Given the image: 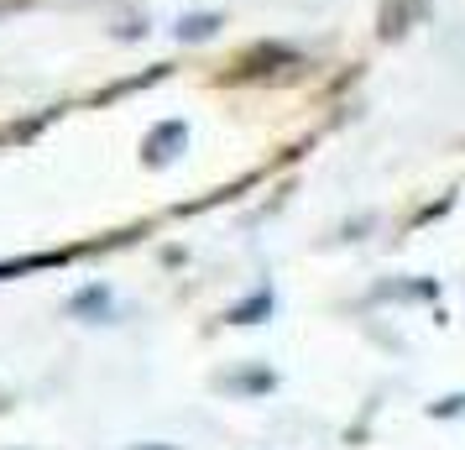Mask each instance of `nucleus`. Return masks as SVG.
Here are the masks:
<instances>
[{
  "label": "nucleus",
  "mask_w": 465,
  "mask_h": 450,
  "mask_svg": "<svg viewBox=\"0 0 465 450\" xmlns=\"http://www.w3.org/2000/svg\"><path fill=\"white\" fill-rule=\"evenodd\" d=\"M183 142H189V126H183V121H163V126H152L147 147H142L147 168H163V163H173V157L183 152Z\"/></svg>",
  "instance_id": "nucleus-1"
},
{
  "label": "nucleus",
  "mask_w": 465,
  "mask_h": 450,
  "mask_svg": "<svg viewBox=\"0 0 465 450\" xmlns=\"http://www.w3.org/2000/svg\"><path fill=\"white\" fill-rule=\"evenodd\" d=\"M214 32H220V16L214 11H193V16H183V22L173 26L178 43H210Z\"/></svg>",
  "instance_id": "nucleus-2"
},
{
  "label": "nucleus",
  "mask_w": 465,
  "mask_h": 450,
  "mask_svg": "<svg viewBox=\"0 0 465 450\" xmlns=\"http://www.w3.org/2000/svg\"><path fill=\"white\" fill-rule=\"evenodd\" d=\"M100 309H105V288H89L74 299V315H100Z\"/></svg>",
  "instance_id": "nucleus-3"
}]
</instances>
